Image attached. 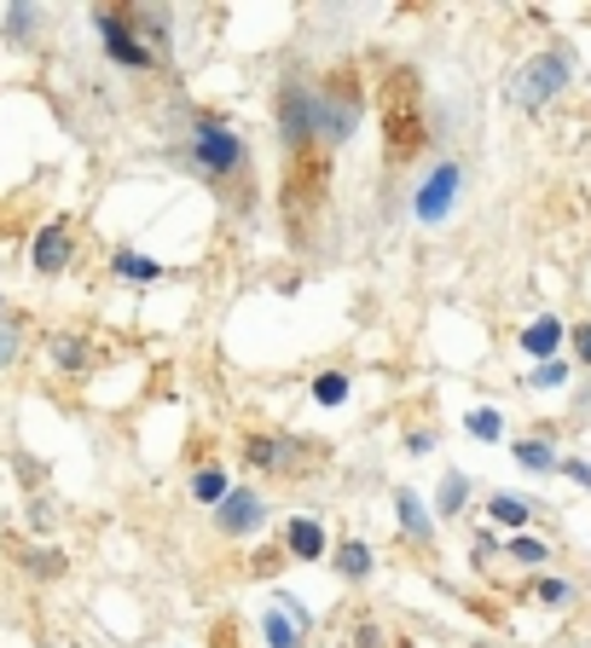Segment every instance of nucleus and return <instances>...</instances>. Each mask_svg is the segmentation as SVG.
I'll return each mask as SVG.
<instances>
[{
  "instance_id": "1",
  "label": "nucleus",
  "mask_w": 591,
  "mask_h": 648,
  "mask_svg": "<svg viewBox=\"0 0 591 648\" xmlns=\"http://www.w3.org/2000/svg\"><path fill=\"white\" fill-rule=\"evenodd\" d=\"M569 88V53H533L522 70H517V82H510V99H517L522 111H546L551 99Z\"/></svg>"
},
{
  "instance_id": "2",
  "label": "nucleus",
  "mask_w": 591,
  "mask_h": 648,
  "mask_svg": "<svg viewBox=\"0 0 591 648\" xmlns=\"http://www.w3.org/2000/svg\"><path fill=\"white\" fill-rule=\"evenodd\" d=\"M192 151H197V168L215 174V179H226V174L244 163V145H238V134H233L226 122H197Z\"/></svg>"
},
{
  "instance_id": "3",
  "label": "nucleus",
  "mask_w": 591,
  "mask_h": 648,
  "mask_svg": "<svg viewBox=\"0 0 591 648\" xmlns=\"http://www.w3.org/2000/svg\"><path fill=\"white\" fill-rule=\"evenodd\" d=\"M458 192H465V168L458 163H441L424 186H418V197H412V215L424 220V226H441L447 215H452V203H458Z\"/></svg>"
},
{
  "instance_id": "4",
  "label": "nucleus",
  "mask_w": 591,
  "mask_h": 648,
  "mask_svg": "<svg viewBox=\"0 0 591 648\" xmlns=\"http://www.w3.org/2000/svg\"><path fill=\"white\" fill-rule=\"evenodd\" d=\"M359 127V93L354 88H319V116H314V134L325 145H343Z\"/></svg>"
},
{
  "instance_id": "5",
  "label": "nucleus",
  "mask_w": 591,
  "mask_h": 648,
  "mask_svg": "<svg viewBox=\"0 0 591 648\" xmlns=\"http://www.w3.org/2000/svg\"><path fill=\"white\" fill-rule=\"evenodd\" d=\"M215 527H221L226 538H249V533H262V527H267V504H262V492L233 486V492H226V498L215 504Z\"/></svg>"
},
{
  "instance_id": "6",
  "label": "nucleus",
  "mask_w": 591,
  "mask_h": 648,
  "mask_svg": "<svg viewBox=\"0 0 591 648\" xmlns=\"http://www.w3.org/2000/svg\"><path fill=\"white\" fill-rule=\"evenodd\" d=\"M93 18H99V35H105V53H111L116 64H128V70H151V47L134 35V18L122 23V12H105V7H99Z\"/></svg>"
},
{
  "instance_id": "7",
  "label": "nucleus",
  "mask_w": 591,
  "mask_h": 648,
  "mask_svg": "<svg viewBox=\"0 0 591 648\" xmlns=\"http://www.w3.org/2000/svg\"><path fill=\"white\" fill-rule=\"evenodd\" d=\"M314 116H319V93L314 88H285L278 93V127H285V140L291 145H307L314 140Z\"/></svg>"
},
{
  "instance_id": "8",
  "label": "nucleus",
  "mask_w": 591,
  "mask_h": 648,
  "mask_svg": "<svg viewBox=\"0 0 591 648\" xmlns=\"http://www.w3.org/2000/svg\"><path fill=\"white\" fill-rule=\"evenodd\" d=\"M302 631H307V608L291 590H278V608H267V619H262L267 648H302Z\"/></svg>"
},
{
  "instance_id": "9",
  "label": "nucleus",
  "mask_w": 591,
  "mask_h": 648,
  "mask_svg": "<svg viewBox=\"0 0 591 648\" xmlns=\"http://www.w3.org/2000/svg\"><path fill=\"white\" fill-rule=\"evenodd\" d=\"M64 261H70V226L53 220L35 232V272H64Z\"/></svg>"
},
{
  "instance_id": "10",
  "label": "nucleus",
  "mask_w": 591,
  "mask_h": 648,
  "mask_svg": "<svg viewBox=\"0 0 591 648\" xmlns=\"http://www.w3.org/2000/svg\"><path fill=\"white\" fill-rule=\"evenodd\" d=\"M285 551H291L296 562H319V556H325V527L307 522V515H296V522L285 527Z\"/></svg>"
},
{
  "instance_id": "11",
  "label": "nucleus",
  "mask_w": 591,
  "mask_h": 648,
  "mask_svg": "<svg viewBox=\"0 0 591 648\" xmlns=\"http://www.w3.org/2000/svg\"><path fill=\"white\" fill-rule=\"evenodd\" d=\"M522 348H528L533 359H551V353L562 348V319H533V325L522 330Z\"/></svg>"
},
{
  "instance_id": "12",
  "label": "nucleus",
  "mask_w": 591,
  "mask_h": 648,
  "mask_svg": "<svg viewBox=\"0 0 591 648\" xmlns=\"http://www.w3.org/2000/svg\"><path fill=\"white\" fill-rule=\"evenodd\" d=\"M395 515H400V527L412 533V538H429V533H435V522H429V510H424L418 492H400V498H395Z\"/></svg>"
},
{
  "instance_id": "13",
  "label": "nucleus",
  "mask_w": 591,
  "mask_h": 648,
  "mask_svg": "<svg viewBox=\"0 0 591 648\" xmlns=\"http://www.w3.org/2000/svg\"><path fill=\"white\" fill-rule=\"evenodd\" d=\"M487 510H493V522L499 527H528V498H517V492H493V504H487Z\"/></svg>"
},
{
  "instance_id": "14",
  "label": "nucleus",
  "mask_w": 591,
  "mask_h": 648,
  "mask_svg": "<svg viewBox=\"0 0 591 648\" xmlns=\"http://www.w3.org/2000/svg\"><path fill=\"white\" fill-rule=\"evenodd\" d=\"M111 267H116V278H128V284H157V278H163L157 261H145V255H128V249L116 255Z\"/></svg>"
},
{
  "instance_id": "15",
  "label": "nucleus",
  "mask_w": 591,
  "mask_h": 648,
  "mask_svg": "<svg viewBox=\"0 0 591 648\" xmlns=\"http://www.w3.org/2000/svg\"><path fill=\"white\" fill-rule=\"evenodd\" d=\"M35 30H41V12H35V7H12V12H7V41H12V47H30Z\"/></svg>"
},
{
  "instance_id": "16",
  "label": "nucleus",
  "mask_w": 591,
  "mask_h": 648,
  "mask_svg": "<svg viewBox=\"0 0 591 648\" xmlns=\"http://www.w3.org/2000/svg\"><path fill=\"white\" fill-rule=\"evenodd\" d=\"M192 492H197V504H221L226 492H233V481H226V470H197Z\"/></svg>"
},
{
  "instance_id": "17",
  "label": "nucleus",
  "mask_w": 591,
  "mask_h": 648,
  "mask_svg": "<svg viewBox=\"0 0 591 648\" xmlns=\"http://www.w3.org/2000/svg\"><path fill=\"white\" fill-rule=\"evenodd\" d=\"M53 366L59 371H82L88 366V342H82V336H53Z\"/></svg>"
},
{
  "instance_id": "18",
  "label": "nucleus",
  "mask_w": 591,
  "mask_h": 648,
  "mask_svg": "<svg viewBox=\"0 0 591 648\" xmlns=\"http://www.w3.org/2000/svg\"><path fill=\"white\" fill-rule=\"evenodd\" d=\"M337 574H343V579H366V574H371V551H366L359 538L337 551Z\"/></svg>"
},
{
  "instance_id": "19",
  "label": "nucleus",
  "mask_w": 591,
  "mask_h": 648,
  "mask_svg": "<svg viewBox=\"0 0 591 648\" xmlns=\"http://www.w3.org/2000/svg\"><path fill=\"white\" fill-rule=\"evenodd\" d=\"M285 452H291V440H249L255 470H285Z\"/></svg>"
},
{
  "instance_id": "20",
  "label": "nucleus",
  "mask_w": 591,
  "mask_h": 648,
  "mask_svg": "<svg viewBox=\"0 0 591 648\" xmlns=\"http://www.w3.org/2000/svg\"><path fill=\"white\" fill-rule=\"evenodd\" d=\"M517 463H522V470H533V475H546V470H557V452L546 446V440H522Z\"/></svg>"
},
{
  "instance_id": "21",
  "label": "nucleus",
  "mask_w": 591,
  "mask_h": 648,
  "mask_svg": "<svg viewBox=\"0 0 591 648\" xmlns=\"http://www.w3.org/2000/svg\"><path fill=\"white\" fill-rule=\"evenodd\" d=\"M465 498H470V481H465V475H447L441 492H435V510H441V515H458V510H465Z\"/></svg>"
},
{
  "instance_id": "22",
  "label": "nucleus",
  "mask_w": 591,
  "mask_h": 648,
  "mask_svg": "<svg viewBox=\"0 0 591 648\" xmlns=\"http://www.w3.org/2000/svg\"><path fill=\"white\" fill-rule=\"evenodd\" d=\"M510 556H517L522 567H546V562H551V544H546V538H533V533H517Z\"/></svg>"
},
{
  "instance_id": "23",
  "label": "nucleus",
  "mask_w": 591,
  "mask_h": 648,
  "mask_svg": "<svg viewBox=\"0 0 591 648\" xmlns=\"http://www.w3.org/2000/svg\"><path fill=\"white\" fill-rule=\"evenodd\" d=\"M465 429H470L476 440H499V434H505V418H499V411H487V405H476L470 418H465Z\"/></svg>"
},
{
  "instance_id": "24",
  "label": "nucleus",
  "mask_w": 591,
  "mask_h": 648,
  "mask_svg": "<svg viewBox=\"0 0 591 648\" xmlns=\"http://www.w3.org/2000/svg\"><path fill=\"white\" fill-rule=\"evenodd\" d=\"M23 567H30L35 579H59L64 574V556L59 551H23Z\"/></svg>"
},
{
  "instance_id": "25",
  "label": "nucleus",
  "mask_w": 591,
  "mask_h": 648,
  "mask_svg": "<svg viewBox=\"0 0 591 648\" xmlns=\"http://www.w3.org/2000/svg\"><path fill=\"white\" fill-rule=\"evenodd\" d=\"M314 400H319V405H343V400H348V377H343V371H325V377L314 382Z\"/></svg>"
},
{
  "instance_id": "26",
  "label": "nucleus",
  "mask_w": 591,
  "mask_h": 648,
  "mask_svg": "<svg viewBox=\"0 0 591 648\" xmlns=\"http://www.w3.org/2000/svg\"><path fill=\"white\" fill-rule=\"evenodd\" d=\"M533 596H539L546 608H562V603H574V585H569V579H539Z\"/></svg>"
},
{
  "instance_id": "27",
  "label": "nucleus",
  "mask_w": 591,
  "mask_h": 648,
  "mask_svg": "<svg viewBox=\"0 0 591 648\" xmlns=\"http://www.w3.org/2000/svg\"><path fill=\"white\" fill-rule=\"evenodd\" d=\"M18 359V319H0V371Z\"/></svg>"
},
{
  "instance_id": "28",
  "label": "nucleus",
  "mask_w": 591,
  "mask_h": 648,
  "mask_svg": "<svg viewBox=\"0 0 591 648\" xmlns=\"http://www.w3.org/2000/svg\"><path fill=\"white\" fill-rule=\"evenodd\" d=\"M569 382V366H557V359H546V366L533 371V388H562Z\"/></svg>"
},
{
  "instance_id": "29",
  "label": "nucleus",
  "mask_w": 591,
  "mask_h": 648,
  "mask_svg": "<svg viewBox=\"0 0 591 648\" xmlns=\"http://www.w3.org/2000/svg\"><path fill=\"white\" fill-rule=\"evenodd\" d=\"M574 353H580V366H591V325L574 330Z\"/></svg>"
},
{
  "instance_id": "30",
  "label": "nucleus",
  "mask_w": 591,
  "mask_h": 648,
  "mask_svg": "<svg viewBox=\"0 0 591 648\" xmlns=\"http://www.w3.org/2000/svg\"><path fill=\"white\" fill-rule=\"evenodd\" d=\"M569 470V481H580V486H591V463H562Z\"/></svg>"
},
{
  "instance_id": "31",
  "label": "nucleus",
  "mask_w": 591,
  "mask_h": 648,
  "mask_svg": "<svg viewBox=\"0 0 591 648\" xmlns=\"http://www.w3.org/2000/svg\"><path fill=\"white\" fill-rule=\"evenodd\" d=\"M470 648H481V642H470Z\"/></svg>"
}]
</instances>
